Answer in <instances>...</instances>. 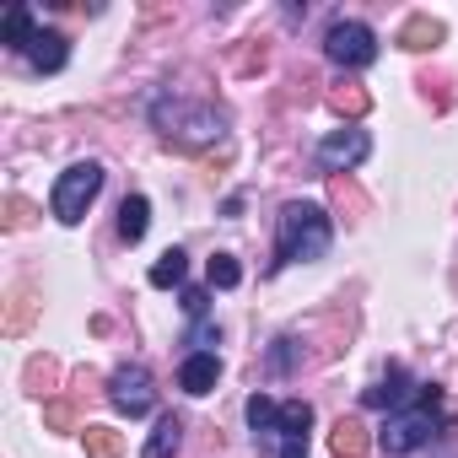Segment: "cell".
Instances as JSON below:
<instances>
[{
    "label": "cell",
    "instance_id": "cell-15",
    "mask_svg": "<svg viewBox=\"0 0 458 458\" xmlns=\"http://www.w3.org/2000/svg\"><path fill=\"white\" fill-rule=\"evenodd\" d=\"M146 226H151V205H146V194H130V199L119 205V238H124V243H140Z\"/></svg>",
    "mask_w": 458,
    "mask_h": 458
},
{
    "label": "cell",
    "instance_id": "cell-18",
    "mask_svg": "<svg viewBox=\"0 0 458 458\" xmlns=\"http://www.w3.org/2000/svg\"><path fill=\"white\" fill-rule=\"evenodd\" d=\"M329 108H335V114H345V119H361V114L372 108V98H367L356 81H340V87H329Z\"/></svg>",
    "mask_w": 458,
    "mask_h": 458
},
{
    "label": "cell",
    "instance_id": "cell-5",
    "mask_svg": "<svg viewBox=\"0 0 458 458\" xmlns=\"http://www.w3.org/2000/svg\"><path fill=\"white\" fill-rule=\"evenodd\" d=\"M324 55H329L340 71H367V65L377 60V33H372L367 22H356V17H340V22H329V33H324Z\"/></svg>",
    "mask_w": 458,
    "mask_h": 458
},
{
    "label": "cell",
    "instance_id": "cell-26",
    "mask_svg": "<svg viewBox=\"0 0 458 458\" xmlns=\"http://www.w3.org/2000/svg\"><path fill=\"white\" fill-rule=\"evenodd\" d=\"M281 458H308V437H281Z\"/></svg>",
    "mask_w": 458,
    "mask_h": 458
},
{
    "label": "cell",
    "instance_id": "cell-9",
    "mask_svg": "<svg viewBox=\"0 0 458 458\" xmlns=\"http://www.w3.org/2000/svg\"><path fill=\"white\" fill-rule=\"evenodd\" d=\"M216 377H221V356L216 351H189L183 367H178V388L183 394H210Z\"/></svg>",
    "mask_w": 458,
    "mask_h": 458
},
{
    "label": "cell",
    "instance_id": "cell-25",
    "mask_svg": "<svg viewBox=\"0 0 458 458\" xmlns=\"http://www.w3.org/2000/svg\"><path fill=\"white\" fill-rule=\"evenodd\" d=\"M292 345H297V340H276V351H270V367H276V372L292 367Z\"/></svg>",
    "mask_w": 458,
    "mask_h": 458
},
{
    "label": "cell",
    "instance_id": "cell-20",
    "mask_svg": "<svg viewBox=\"0 0 458 458\" xmlns=\"http://www.w3.org/2000/svg\"><path fill=\"white\" fill-rule=\"evenodd\" d=\"M183 270H189L183 249H167V254L151 265V286H162V292H167V286H178V281H183Z\"/></svg>",
    "mask_w": 458,
    "mask_h": 458
},
{
    "label": "cell",
    "instance_id": "cell-14",
    "mask_svg": "<svg viewBox=\"0 0 458 458\" xmlns=\"http://www.w3.org/2000/svg\"><path fill=\"white\" fill-rule=\"evenodd\" d=\"M442 44V22L437 17H410L404 28H399V49H410V55H426V49H437Z\"/></svg>",
    "mask_w": 458,
    "mask_h": 458
},
{
    "label": "cell",
    "instance_id": "cell-16",
    "mask_svg": "<svg viewBox=\"0 0 458 458\" xmlns=\"http://www.w3.org/2000/svg\"><path fill=\"white\" fill-rule=\"evenodd\" d=\"M178 442H183V420H178V415H162V420L151 426V437H146V458H173Z\"/></svg>",
    "mask_w": 458,
    "mask_h": 458
},
{
    "label": "cell",
    "instance_id": "cell-17",
    "mask_svg": "<svg viewBox=\"0 0 458 458\" xmlns=\"http://www.w3.org/2000/svg\"><path fill=\"white\" fill-rule=\"evenodd\" d=\"M81 447H87V458H119L124 437L114 426H81Z\"/></svg>",
    "mask_w": 458,
    "mask_h": 458
},
{
    "label": "cell",
    "instance_id": "cell-6",
    "mask_svg": "<svg viewBox=\"0 0 458 458\" xmlns=\"http://www.w3.org/2000/svg\"><path fill=\"white\" fill-rule=\"evenodd\" d=\"M367 151H372V140H367V130H356V124H345V130H335V135H324V140H318V151H313V162H318V173H329V178H340V173H351V167H361V162H367Z\"/></svg>",
    "mask_w": 458,
    "mask_h": 458
},
{
    "label": "cell",
    "instance_id": "cell-11",
    "mask_svg": "<svg viewBox=\"0 0 458 458\" xmlns=\"http://www.w3.org/2000/svg\"><path fill=\"white\" fill-rule=\"evenodd\" d=\"M249 426H254V442L259 447H276L281 442V404L270 394H254L249 399Z\"/></svg>",
    "mask_w": 458,
    "mask_h": 458
},
{
    "label": "cell",
    "instance_id": "cell-21",
    "mask_svg": "<svg viewBox=\"0 0 458 458\" xmlns=\"http://www.w3.org/2000/svg\"><path fill=\"white\" fill-rule=\"evenodd\" d=\"M313 426V404L308 399H286L281 404V437H308Z\"/></svg>",
    "mask_w": 458,
    "mask_h": 458
},
{
    "label": "cell",
    "instance_id": "cell-7",
    "mask_svg": "<svg viewBox=\"0 0 458 458\" xmlns=\"http://www.w3.org/2000/svg\"><path fill=\"white\" fill-rule=\"evenodd\" d=\"M151 399H157V388H151V372L140 367V361H124L114 377H108V404L119 410V415H146L151 410Z\"/></svg>",
    "mask_w": 458,
    "mask_h": 458
},
{
    "label": "cell",
    "instance_id": "cell-8",
    "mask_svg": "<svg viewBox=\"0 0 458 458\" xmlns=\"http://www.w3.org/2000/svg\"><path fill=\"white\" fill-rule=\"evenodd\" d=\"M65 60H71V38L55 33V28H38V38H33V49H28V65H33L38 76H55V71H65Z\"/></svg>",
    "mask_w": 458,
    "mask_h": 458
},
{
    "label": "cell",
    "instance_id": "cell-1",
    "mask_svg": "<svg viewBox=\"0 0 458 458\" xmlns=\"http://www.w3.org/2000/svg\"><path fill=\"white\" fill-rule=\"evenodd\" d=\"M335 243V226L324 216V205L313 199H286L281 205V226H276V270L281 265H313L324 259Z\"/></svg>",
    "mask_w": 458,
    "mask_h": 458
},
{
    "label": "cell",
    "instance_id": "cell-13",
    "mask_svg": "<svg viewBox=\"0 0 458 458\" xmlns=\"http://www.w3.org/2000/svg\"><path fill=\"white\" fill-rule=\"evenodd\" d=\"M367 447H372V437H367L361 420H335V431H329V453L335 458H367Z\"/></svg>",
    "mask_w": 458,
    "mask_h": 458
},
{
    "label": "cell",
    "instance_id": "cell-10",
    "mask_svg": "<svg viewBox=\"0 0 458 458\" xmlns=\"http://www.w3.org/2000/svg\"><path fill=\"white\" fill-rule=\"evenodd\" d=\"M33 313H38V292L22 281V286H12V292H6V318H0V329H6V335L17 340V335H28Z\"/></svg>",
    "mask_w": 458,
    "mask_h": 458
},
{
    "label": "cell",
    "instance_id": "cell-24",
    "mask_svg": "<svg viewBox=\"0 0 458 458\" xmlns=\"http://www.w3.org/2000/svg\"><path fill=\"white\" fill-rule=\"evenodd\" d=\"M44 426L49 431H76V404L71 399H49L44 404Z\"/></svg>",
    "mask_w": 458,
    "mask_h": 458
},
{
    "label": "cell",
    "instance_id": "cell-2",
    "mask_svg": "<svg viewBox=\"0 0 458 458\" xmlns=\"http://www.w3.org/2000/svg\"><path fill=\"white\" fill-rule=\"evenodd\" d=\"M151 119L178 146H210V140L226 135V114L210 108V103H167V98H157L151 103Z\"/></svg>",
    "mask_w": 458,
    "mask_h": 458
},
{
    "label": "cell",
    "instance_id": "cell-19",
    "mask_svg": "<svg viewBox=\"0 0 458 458\" xmlns=\"http://www.w3.org/2000/svg\"><path fill=\"white\" fill-rule=\"evenodd\" d=\"M205 281H210L216 292H233V286L243 281V265H238L233 254H210V265H205Z\"/></svg>",
    "mask_w": 458,
    "mask_h": 458
},
{
    "label": "cell",
    "instance_id": "cell-4",
    "mask_svg": "<svg viewBox=\"0 0 458 458\" xmlns=\"http://www.w3.org/2000/svg\"><path fill=\"white\" fill-rule=\"evenodd\" d=\"M437 431H442V415H437V404H410V410H394V415L383 420V431H377V447H383L388 458H404V453L426 447Z\"/></svg>",
    "mask_w": 458,
    "mask_h": 458
},
{
    "label": "cell",
    "instance_id": "cell-23",
    "mask_svg": "<svg viewBox=\"0 0 458 458\" xmlns=\"http://www.w3.org/2000/svg\"><path fill=\"white\" fill-rule=\"evenodd\" d=\"M55 377H60V361H49V356H33V361H28V388H33V394L55 388Z\"/></svg>",
    "mask_w": 458,
    "mask_h": 458
},
{
    "label": "cell",
    "instance_id": "cell-22",
    "mask_svg": "<svg viewBox=\"0 0 458 458\" xmlns=\"http://www.w3.org/2000/svg\"><path fill=\"white\" fill-rule=\"evenodd\" d=\"M0 210H6L0 221H6L12 233H22V226H33V221H38V205H33V199H22V194H6V205H0Z\"/></svg>",
    "mask_w": 458,
    "mask_h": 458
},
{
    "label": "cell",
    "instance_id": "cell-12",
    "mask_svg": "<svg viewBox=\"0 0 458 458\" xmlns=\"http://www.w3.org/2000/svg\"><path fill=\"white\" fill-rule=\"evenodd\" d=\"M33 38H38V28H33V6H12L6 22H0V44H6L12 55H28Z\"/></svg>",
    "mask_w": 458,
    "mask_h": 458
},
{
    "label": "cell",
    "instance_id": "cell-27",
    "mask_svg": "<svg viewBox=\"0 0 458 458\" xmlns=\"http://www.w3.org/2000/svg\"><path fill=\"white\" fill-rule=\"evenodd\" d=\"M183 313H194V318L205 313V292H199V286H189V292H183Z\"/></svg>",
    "mask_w": 458,
    "mask_h": 458
},
{
    "label": "cell",
    "instance_id": "cell-3",
    "mask_svg": "<svg viewBox=\"0 0 458 458\" xmlns=\"http://www.w3.org/2000/svg\"><path fill=\"white\" fill-rule=\"evenodd\" d=\"M103 162H71L65 173H60V183H55V194H49V210H55V221H65V226H76L87 210H92V199L103 194Z\"/></svg>",
    "mask_w": 458,
    "mask_h": 458
}]
</instances>
